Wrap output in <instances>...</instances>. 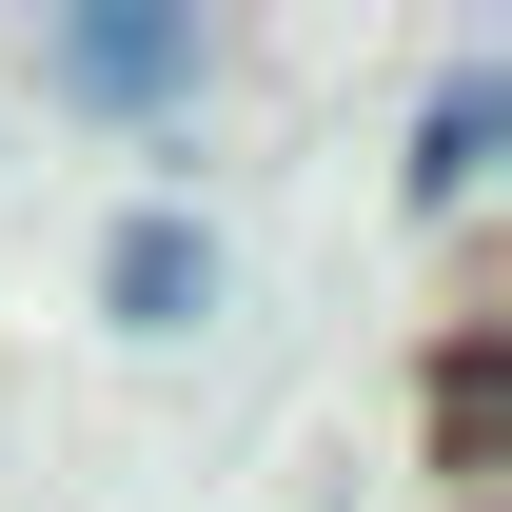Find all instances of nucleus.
<instances>
[{"label": "nucleus", "instance_id": "f03ea898", "mask_svg": "<svg viewBox=\"0 0 512 512\" xmlns=\"http://www.w3.org/2000/svg\"><path fill=\"white\" fill-rule=\"evenodd\" d=\"M60 79H79V99H178V79H197V20H60Z\"/></svg>", "mask_w": 512, "mask_h": 512}, {"label": "nucleus", "instance_id": "f257e3e1", "mask_svg": "<svg viewBox=\"0 0 512 512\" xmlns=\"http://www.w3.org/2000/svg\"><path fill=\"white\" fill-rule=\"evenodd\" d=\"M119 316L138 335H197V316H217V237H197V217H119Z\"/></svg>", "mask_w": 512, "mask_h": 512}, {"label": "nucleus", "instance_id": "7ed1b4c3", "mask_svg": "<svg viewBox=\"0 0 512 512\" xmlns=\"http://www.w3.org/2000/svg\"><path fill=\"white\" fill-rule=\"evenodd\" d=\"M493 138H512V79L473 60V79L434 99V138H414V197H473V178H493Z\"/></svg>", "mask_w": 512, "mask_h": 512}]
</instances>
